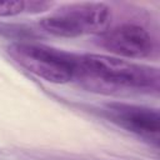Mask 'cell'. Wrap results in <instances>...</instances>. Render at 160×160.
Masks as SVG:
<instances>
[{
	"mask_svg": "<svg viewBox=\"0 0 160 160\" xmlns=\"http://www.w3.org/2000/svg\"><path fill=\"white\" fill-rule=\"evenodd\" d=\"M75 79H79L90 89L106 92L159 90L158 68L99 54L78 56Z\"/></svg>",
	"mask_w": 160,
	"mask_h": 160,
	"instance_id": "1",
	"label": "cell"
},
{
	"mask_svg": "<svg viewBox=\"0 0 160 160\" xmlns=\"http://www.w3.org/2000/svg\"><path fill=\"white\" fill-rule=\"evenodd\" d=\"M111 11L102 2H76L60 8L56 12L41 19L44 31L61 38H75L84 34H104L110 29Z\"/></svg>",
	"mask_w": 160,
	"mask_h": 160,
	"instance_id": "2",
	"label": "cell"
},
{
	"mask_svg": "<svg viewBox=\"0 0 160 160\" xmlns=\"http://www.w3.org/2000/svg\"><path fill=\"white\" fill-rule=\"evenodd\" d=\"M9 55L31 74L54 84L75 79L78 56L44 45L15 42L8 48Z\"/></svg>",
	"mask_w": 160,
	"mask_h": 160,
	"instance_id": "3",
	"label": "cell"
},
{
	"mask_svg": "<svg viewBox=\"0 0 160 160\" xmlns=\"http://www.w3.org/2000/svg\"><path fill=\"white\" fill-rule=\"evenodd\" d=\"M99 45L118 56L142 59L152 54L155 44L151 35L140 25L121 24L100 35Z\"/></svg>",
	"mask_w": 160,
	"mask_h": 160,
	"instance_id": "4",
	"label": "cell"
},
{
	"mask_svg": "<svg viewBox=\"0 0 160 160\" xmlns=\"http://www.w3.org/2000/svg\"><path fill=\"white\" fill-rule=\"evenodd\" d=\"M105 112L108 118L120 128H124L146 140H154L158 142L160 114L156 109L134 104L112 102L106 105Z\"/></svg>",
	"mask_w": 160,
	"mask_h": 160,
	"instance_id": "5",
	"label": "cell"
},
{
	"mask_svg": "<svg viewBox=\"0 0 160 160\" xmlns=\"http://www.w3.org/2000/svg\"><path fill=\"white\" fill-rule=\"evenodd\" d=\"M25 10L24 1H2L0 2V16H14Z\"/></svg>",
	"mask_w": 160,
	"mask_h": 160,
	"instance_id": "6",
	"label": "cell"
}]
</instances>
